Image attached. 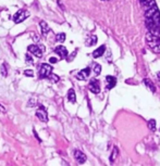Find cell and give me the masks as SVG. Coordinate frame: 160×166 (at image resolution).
<instances>
[{"label": "cell", "mask_w": 160, "mask_h": 166, "mask_svg": "<svg viewBox=\"0 0 160 166\" xmlns=\"http://www.w3.org/2000/svg\"><path fill=\"white\" fill-rule=\"evenodd\" d=\"M27 51L29 53L34 54L37 58H42L45 51V47L42 45H31L27 48Z\"/></svg>", "instance_id": "6da1fadb"}, {"label": "cell", "mask_w": 160, "mask_h": 166, "mask_svg": "<svg viewBox=\"0 0 160 166\" xmlns=\"http://www.w3.org/2000/svg\"><path fill=\"white\" fill-rule=\"evenodd\" d=\"M52 73V66L50 64L44 63L39 69V78H48V76Z\"/></svg>", "instance_id": "7a4b0ae2"}, {"label": "cell", "mask_w": 160, "mask_h": 166, "mask_svg": "<svg viewBox=\"0 0 160 166\" xmlns=\"http://www.w3.org/2000/svg\"><path fill=\"white\" fill-rule=\"evenodd\" d=\"M28 16H29V13H28L27 11L20 10L13 15V21H14V23H22L24 20L27 19Z\"/></svg>", "instance_id": "3957f363"}, {"label": "cell", "mask_w": 160, "mask_h": 166, "mask_svg": "<svg viewBox=\"0 0 160 166\" xmlns=\"http://www.w3.org/2000/svg\"><path fill=\"white\" fill-rule=\"evenodd\" d=\"M36 116H37L39 121H42V122H45V123L48 122V114H47L46 109H45L43 105H39L38 110L36 111Z\"/></svg>", "instance_id": "277c9868"}, {"label": "cell", "mask_w": 160, "mask_h": 166, "mask_svg": "<svg viewBox=\"0 0 160 166\" xmlns=\"http://www.w3.org/2000/svg\"><path fill=\"white\" fill-rule=\"evenodd\" d=\"M88 88L93 93H99V91H100L99 81H97L96 78L90 79V81H89V84H88Z\"/></svg>", "instance_id": "5b68a950"}, {"label": "cell", "mask_w": 160, "mask_h": 166, "mask_svg": "<svg viewBox=\"0 0 160 166\" xmlns=\"http://www.w3.org/2000/svg\"><path fill=\"white\" fill-rule=\"evenodd\" d=\"M55 52L57 54H59V57H60L61 59H66L68 58V50L64 46H58V47H56L55 48Z\"/></svg>", "instance_id": "8992f818"}, {"label": "cell", "mask_w": 160, "mask_h": 166, "mask_svg": "<svg viewBox=\"0 0 160 166\" xmlns=\"http://www.w3.org/2000/svg\"><path fill=\"white\" fill-rule=\"evenodd\" d=\"M89 74H90V69H89V67H86V69H84V70H82L81 72L77 73L76 78L77 79H80V81H85V79L88 78Z\"/></svg>", "instance_id": "52a82bcc"}, {"label": "cell", "mask_w": 160, "mask_h": 166, "mask_svg": "<svg viewBox=\"0 0 160 166\" xmlns=\"http://www.w3.org/2000/svg\"><path fill=\"white\" fill-rule=\"evenodd\" d=\"M74 157H75V160H76L80 164H82V163H84V162L86 161V155H85L81 150L74 151Z\"/></svg>", "instance_id": "ba28073f"}, {"label": "cell", "mask_w": 160, "mask_h": 166, "mask_svg": "<svg viewBox=\"0 0 160 166\" xmlns=\"http://www.w3.org/2000/svg\"><path fill=\"white\" fill-rule=\"evenodd\" d=\"M106 81H107V89H112L116 84V78L114 76H107L106 77Z\"/></svg>", "instance_id": "9c48e42d"}, {"label": "cell", "mask_w": 160, "mask_h": 166, "mask_svg": "<svg viewBox=\"0 0 160 166\" xmlns=\"http://www.w3.org/2000/svg\"><path fill=\"white\" fill-rule=\"evenodd\" d=\"M39 25H40V28H42V34H43L44 36H46V35L50 32V28H49V26H48V24H47L45 21H42L39 23Z\"/></svg>", "instance_id": "30bf717a"}, {"label": "cell", "mask_w": 160, "mask_h": 166, "mask_svg": "<svg viewBox=\"0 0 160 166\" xmlns=\"http://www.w3.org/2000/svg\"><path fill=\"white\" fill-rule=\"evenodd\" d=\"M105 50H106V46H101V47L96 49L94 52H93V57H94L95 59L96 58H99V57H101L102 54L105 53Z\"/></svg>", "instance_id": "8fae6325"}, {"label": "cell", "mask_w": 160, "mask_h": 166, "mask_svg": "<svg viewBox=\"0 0 160 166\" xmlns=\"http://www.w3.org/2000/svg\"><path fill=\"white\" fill-rule=\"evenodd\" d=\"M68 99H69V101L72 102V103H75V101H76L75 91L73 90V89H70V90H69V92H68Z\"/></svg>", "instance_id": "7c38bea8"}, {"label": "cell", "mask_w": 160, "mask_h": 166, "mask_svg": "<svg viewBox=\"0 0 160 166\" xmlns=\"http://www.w3.org/2000/svg\"><path fill=\"white\" fill-rule=\"evenodd\" d=\"M144 84H145V85H146V86H147V87H148V88H149V90H150V91H153V92H155V91H156V88H155L154 84H153L151 81H149L148 78H146V79H144Z\"/></svg>", "instance_id": "4fadbf2b"}, {"label": "cell", "mask_w": 160, "mask_h": 166, "mask_svg": "<svg viewBox=\"0 0 160 166\" xmlns=\"http://www.w3.org/2000/svg\"><path fill=\"white\" fill-rule=\"evenodd\" d=\"M141 5H145L146 8H150L151 5H155L154 0H141Z\"/></svg>", "instance_id": "5bb4252c"}, {"label": "cell", "mask_w": 160, "mask_h": 166, "mask_svg": "<svg viewBox=\"0 0 160 166\" xmlns=\"http://www.w3.org/2000/svg\"><path fill=\"white\" fill-rule=\"evenodd\" d=\"M96 43H97V37L96 36H90L88 40L86 41V45L87 46H94V45H96Z\"/></svg>", "instance_id": "9a60e30c"}, {"label": "cell", "mask_w": 160, "mask_h": 166, "mask_svg": "<svg viewBox=\"0 0 160 166\" xmlns=\"http://www.w3.org/2000/svg\"><path fill=\"white\" fill-rule=\"evenodd\" d=\"M56 40L59 41V43H63V41L66 40V34H64V33L57 34V36H56Z\"/></svg>", "instance_id": "2e32d148"}, {"label": "cell", "mask_w": 160, "mask_h": 166, "mask_svg": "<svg viewBox=\"0 0 160 166\" xmlns=\"http://www.w3.org/2000/svg\"><path fill=\"white\" fill-rule=\"evenodd\" d=\"M0 73H1V75L5 76V77L8 75V70H7L6 63H2V64H1V66H0Z\"/></svg>", "instance_id": "e0dca14e"}, {"label": "cell", "mask_w": 160, "mask_h": 166, "mask_svg": "<svg viewBox=\"0 0 160 166\" xmlns=\"http://www.w3.org/2000/svg\"><path fill=\"white\" fill-rule=\"evenodd\" d=\"M48 79H49L51 83H58V81H59V76H57L51 73V74L48 76Z\"/></svg>", "instance_id": "ac0fdd59"}, {"label": "cell", "mask_w": 160, "mask_h": 166, "mask_svg": "<svg viewBox=\"0 0 160 166\" xmlns=\"http://www.w3.org/2000/svg\"><path fill=\"white\" fill-rule=\"evenodd\" d=\"M148 127L151 131H155V130H156V121H155V119H150V121H149Z\"/></svg>", "instance_id": "d6986e66"}, {"label": "cell", "mask_w": 160, "mask_h": 166, "mask_svg": "<svg viewBox=\"0 0 160 166\" xmlns=\"http://www.w3.org/2000/svg\"><path fill=\"white\" fill-rule=\"evenodd\" d=\"M100 72H101V66L99 64H95L94 65V73L95 75H99Z\"/></svg>", "instance_id": "ffe728a7"}, {"label": "cell", "mask_w": 160, "mask_h": 166, "mask_svg": "<svg viewBox=\"0 0 160 166\" xmlns=\"http://www.w3.org/2000/svg\"><path fill=\"white\" fill-rule=\"evenodd\" d=\"M25 61H26V63L29 65L34 64V61H33V58L31 57V54H26L25 55Z\"/></svg>", "instance_id": "44dd1931"}, {"label": "cell", "mask_w": 160, "mask_h": 166, "mask_svg": "<svg viewBox=\"0 0 160 166\" xmlns=\"http://www.w3.org/2000/svg\"><path fill=\"white\" fill-rule=\"evenodd\" d=\"M24 75L32 77V76H34V73H33V71H32V70H26L25 72H24Z\"/></svg>", "instance_id": "7402d4cb"}, {"label": "cell", "mask_w": 160, "mask_h": 166, "mask_svg": "<svg viewBox=\"0 0 160 166\" xmlns=\"http://www.w3.org/2000/svg\"><path fill=\"white\" fill-rule=\"evenodd\" d=\"M49 62H50V63H52V64H55V63H57V62H58V60L56 59V58H54V57H51V58L49 59Z\"/></svg>", "instance_id": "603a6c76"}, {"label": "cell", "mask_w": 160, "mask_h": 166, "mask_svg": "<svg viewBox=\"0 0 160 166\" xmlns=\"http://www.w3.org/2000/svg\"><path fill=\"white\" fill-rule=\"evenodd\" d=\"M116 148H114V150H113V154H112V156H111V162L114 161V157H116Z\"/></svg>", "instance_id": "cb8c5ba5"}, {"label": "cell", "mask_w": 160, "mask_h": 166, "mask_svg": "<svg viewBox=\"0 0 160 166\" xmlns=\"http://www.w3.org/2000/svg\"><path fill=\"white\" fill-rule=\"evenodd\" d=\"M34 135H35V137H36V138H37V139H38V141H39V142H42V139H40V138H39V137H38V135L36 134V131H35V130H34Z\"/></svg>", "instance_id": "d4e9b609"}, {"label": "cell", "mask_w": 160, "mask_h": 166, "mask_svg": "<svg viewBox=\"0 0 160 166\" xmlns=\"http://www.w3.org/2000/svg\"><path fill=\"white\" fill-rule=\"evenodd\" d=\"M0 111H1V112H6V109H5V107H3V105H1V104H0Z\"/></svg>", "instance_id": "484cf974"}, {"label": "cell", "mask_w": 160, "mask_h": 166, "mask_svg": "<svg viewBox=\"0 0 160 166\" xmlns=\"http://www.w3.org/2000/svg\"><path fill=\"white\" fill-rule=\"evenodd\" d=\"M104 1H107V0H104Z\"/></svg>", "instance_id": "4316f807"}]
</instances>
